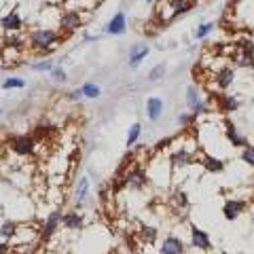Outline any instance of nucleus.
Segmentation results:
<instances>
[{
	"mask_svg": "<svg viewBox=\"0 0 254 254\" xmlns=\"http://www.w3.org/2000/svg\"><path fill=\"white\" fill-rule=\"evenodd\" d=\"M121 182H123V187H127V189L140 190V189H144V187H146L148 174H146V170L142 168V165H138V163H136V165H129V168L123 172Z\"/></svg>",
	"mask_w": 254,
	"mask_h": 254,
	"instance_id": "f03ea898",
	"label": "nucleus"
},
{
	"mask_svg": "<svg viewBox=\"0 0 254 254\" xmlns=\"http://www.w3.org/2000/svg\"><path fill=\"white\" fill-rule=\"evenodd\" d=\"M214 28H216V23H214V21H201L199 26L193 30V38H195V41H205V38H208L214 32Z\"/></svg>",
	"mask_w": 254,
	"mask_h": 254,
	"instance_id": "4be33fe9",
	"label": "nucleus"
},
{
	"mask_svg": "<svg viewBox=\"0 0 254 254\" xmlns=\"http://www.w3.org/2000/svg\"><path fill=\"white\" fill-rule=\"evenodd\" d=\"M83 26V17H81V13L78 11H66L60 17V28L64 32H74L76 28H81Z\"/></svg>",
	"mask_w": 254,
	"mask_h": 254,
	"instance_id": "2eb2a0df",
	"label": "nucleus"
},
{
	"mask_svg": "<svg viewBox=\"0 0 254 254\" xmlns=\"http://www.w3.org/2000/svg\"><path fill=\"white\" fill-rule=\"evenodd\" d=\"M216 108L225 115H231L235 110H240V100L231 93H218L216 95Z\"/></svg>",
	"mask_w": 254,
	"mask_h": 254,
	"instance_id": "f8f14e48",
	"label": "nucleus"
},
{
	"mask_svg": "<svg viewBox=\"0 0 254 254\" xmlns=\"http://www.w3.org/2000/svg\"><path fill=\"white\" fill-rule=\"evenodd\" d=\"M125 30H127V17H125V13L119 11L106 23V34H110V36H121V34H125Z\"/></svg>",
	"mask_w": 254,
	"mask_h": 254,
	"instance_id": "ddd939ff",
	"label": "nucleus"
},
{
	"mask_svg": "<svg viewBox=\"0 0 254 254\" xmlns=\"http://www.w3.org/2000/svg\"><path fill=\"white\" fill-rule=\"evenodd\" d=\"M21 45V38L15 36V34H9L6 36V47H19Z\"/></svg>",
	"mask_w": 254,
	"mask_h": 254,
	"instance_id": "72a5a7b5",
	"label": "nucleus"
},
{
	"mask_svg": "<svg viewBox=\"0 0 254 254\" xmlns=\"http://www.w3.org/2000/svg\"><path fill=\"white\" fill-rule=\"evenodd\" d=\"M163 110H165V102L163 98H159V95H150L146 100V117L150 121H159V119L163 117Z\"/></svg>",
	"mask_w": 254,
	"mask_h": 254,
	"instance_id": "4468645a",
	"label": "nucleus"
},
{
	"mask_svg": "<svg viewBox=\"0 0 254 254\" xmlns=\"http://www.w3.org/2000/svg\"><path fill=\"white\" fill-rule=\"evenodd\" d=\"M17 233H19V227L15 220H4L2 225H0V237H2V240H13Z\"/></svg>",
	"mask_w": 254,
	"mask_h": 254,
	"instance_id": "5701e85b",
	"label": "nucleus"
},
{
	"mask_svg": "<svg viewBox=\"0 0 254 254\" xmlns=\"http://www.w3.org/2000/svg\"><path fill=\"white\" fill-rule=\"evenodd\" d=\"M176 121H178V125H182V127H187L190 121H195V117L190 115V113H178V117H176Z\"/></svg>",
	"mask_w": 254,
	"mask_h": 254,
	"instance_id": "473e14b6",
	"label": "nucleus"
},
{
	"mask_svg": "<svg viewBox=\"0 0 254 254\" xmlns=\"http://www.w3.org/2000/svg\"><path fill=\"white\" fill-rule=\"evenodd\" d=\"M81 89H83L85 98H91V100H95V98H100V95H102V87L95 85V83H85Z\"/></svg>",
	"mask_w": 254,
	"mask_h": 254,
	"instance_id": "c85d7f7f",
	"label": "nucleus"
},
{
	"mask_svg": "<svg viewBox=\"0 0 254 254\" xmlns=\"http://www.w3.org/2000/svg\"><path fill=\"white\" fill-rule=\"evenodd\" d=\"M53 62L51 60H41V62H34L32 64V70L34 72H53Z\"/></svg>",
	"mask_w": 254,
	"mask_h": 254,
	"instance_id": "7c9ffc66",
	"label": "nucleus"
},
{
	"mask_svg": "<svg viewBox=\"0 0 254 254\" xmlns=\"http://www.w3.org/2000/svg\"><path fill=\"white\" fill-rule=\"evenodd\" d=\"M62 218H64V214H62L60 208L47 214V218L43 220V227H41V242H49L51 237L58 233V229L62 225Z\"/></svg>",
	"mask_w": 254,
	"mask_h": 254,
	"instance_id": "20e7f679",
	"label": "nucleus"
},
{
	"mask_svg": "<svg viewBox=\"0 0 254 254\" xmlns=\"http://www.w3.org/2000/svg\"><path fill=\"white\" fill-rule=\"evenodd\" d=\"M172 203H174V208H178V210H187L189 208V197H187L185 190H174Z\"/></svg>",
	"mask_w": 254,
	"mask_h": 254,
	"instance_id": "a878e982",
	"label": "nucleus"
},
{
	"mask_svg": "<svg viewBox=\"0 0 254 254\" xmlns=\"http://www.w3.org/2000/svg\"><path fill=\"white\" fill-rule=\"evenodd\" d=\"M187 252V246L185 242L180 240L178 235H165L161 246H159V254H185Z\"/></svg>",
	"mask_w": 254,
	"mask_h": 254,
	"instance_id": "1a4fd4ad",
	"label": "nucleus"
},
{
	"mask_svg": "<svg viewBox=\"0 0 254 254\" xmlns=\"http://www.w3.org/2000/svg\"><path fill=\"white\" fill-rule=\"evenodd\" d=\"M62 227L66 229V231H81V229H85V216L78 210H70L64 214Z\"/></svg>",
	"mask_w": 254,
	"mask_h": 254,
	"instance_id": "9b49d317",
	"label": "nucleus"
},
{
	"mask_svg": "<svg viewBox=\"0 0 254 254\" xmlns=\"http://www.w3.org/2000/svg\"><path fill=\"white\" fill-rule=\"evenodd\" d=\"M240 161L246 163L248 168H254V144H248V146H244V148H242Z\"/></svg>",
	"mask_w": 254,
	"mask_h": 254,
	"instance_id": "bb28decb",
	"label": "nucleus"
},
{
	"mask_svg": "<svg viewBox=\"0 0 254 254\" xmlns=\"http://www.w3.org/2000/svg\"><path fill=\"white\" fill-rule=\"evenodd\" d=\"M138 235H140V240L144 242V244H155V240H157V235H159V231L155 227H142L140 231H138Z\"/></svg>",
	"mask_w": 254,
	"mask_h": 254,
	"instance_id": "393cba45",
	"label": "nucleus"
},
{
	"mask_svg": "<svg viewBox=\"0 0 254 254\" xmlns=\"http://www.w3.org/2000/svg\"><path fill=\"white\" fill-rule=\"evenodd\" d=\"M23 87H26V81L17 76H9L2 81V89H23Z\"/></svg>",
	"mask_w": 254,
	"mask_h": 254,
	"instance_id": "c756f323",
	"label": "nucleus"
},
{
	"mask_svg": "<svg viewBox=\"0 0 254 254\" xmlns=\"http://www.w3.org/2000/svg\"><path fill=\"white\" fill-rule=\"evenodd\" d=\"M190 246L195 250H210L212 248V237L208 231H203L199 227H190Z\"/></svg>",
	"mask_w": 254,
	"mask_h": 254,
	"instance_id": "9d476101",
	"label": "nucleus"
},
{
	"mask_svg": "<svg viewBox=\"0 0 254 254\" xmlns=\"http://www.w3.org/2000/svg\"><path fill=\"white\" fill-rule=\"evenodd\" d=\"M199 163L203 165V170L205 172H210V174H220V172H225V161H222L220 157H214L210 153H205V155H199Z\"/></svg>",
	"mask_w": 254,
	"mask_h": 254,
	"instance_id": "f3484780",
	"label": "nucleus"
},
{
	"mask_svg": "<svg viewBox=\"0 0 254 254\" xmlns=\"http://www.w3.org/2000/svg\"><path fill=\"white\" fill-rule=\"evenodd\" d=\"M165 72H168V66H165L163 62H161V64H157V66H155V68L148 72V81H150V83L161 81V78L165 76Z\"/></svg>",
	"mask_w": 254,
	"mask_h": 254,
	"instance_id": "cd10ccee",
	"label": "nucleus"
},
{
	"mask_svg": "<svg viewBox=\"0 0 254 254\" xmlns=\"http://www.w3.org/2000/svg\"><path fill=\"white\" fill-rule=\"evenodd\" d=\"M68 98H70V100H74V102L83 100V98H85V95H83V89H72V91L68 93Z\"/></svg>",
	"mask_w": 254,
	"mask_h": 254,
	"instance_id": "f704fd0d",
	"label": "nucleus"
},
{
	"mask_svg": "<svg viewBox=\"0 0 254 254\" xmlns=\"http://www.w3.org/2000/svg\"><path fill=\"white\" fill-rule=\"evenodd\" d=\"M222 133H225V140H227L233 148H244V146H248V140H246L244 133L237 129V125H235L233 121H225V125H222Z\"/></svg>",
	"mask_w": 254,
	"mask_h": 254,
	"instance_id": "423d86ee",
	"label": "nucleus"
},
{
	"mask_svg": "<svg viewBox=\"0 0 254 254\" xmlns=\"http://www.w3.org/2000/svg\"><path fill=\"white\" fill-rule=\"evenodd\" d=\"M193 163H199L195 159V150L189 148V146H180L178 150H174L170 155V165L174 170H182V168H189Z\"/></svg>",
	"mask_w": 254,
	"mask_h": 254,
	"instance_id": "39448f33",
	"label": "nucleus"
},
{
	"mask_svg": "<svg viewBox=\"0 0 254 254\" xmlns=\"http://www.w3.org/2000/svg\"><path fill=\"white\" fill-rule=\"evenodd\" d=\"M0 28H2L4 32H9V34H13V32H19L23 28V19L21 15L17 11H11L6 13L2 19H0Z\"/></svg>",
	"mask_w": 254,
	"mask_h": 254,
	"instance_id": "dca6fc26",
	"label": "nucleus"
},
{
	"mask_svg": "<svg viewBox=\"0 0 254 254\" xmlns=\"http://www.w3.org/2000/svg\"><path fill=\"white\" fill-rule=\"evenodd\" d=\"M0 115H2V110H0Z\"/></svg>",
	"mask_w": 254,
	"mask_h": 254,
	"instance_id": "ea45409f",
	"label": "nucleus"
},
{
	"mask_svg": "<svg viewBox=\"0 0 254 254\" xmlns=\"http://www.w3.org/2000/svg\"><path fill=\"white\" fill-rule=\"evenodd\" d=\"M9 252H11V246L4 244V242H0V254H9Z\"/></svg>",
	"mask_w": 254,
	"mask_h": 254,
	"instance_id": "e433bc0d",
	"label": "nucleus"
},
{
	"mask_svg": "<svg viewBox=\"0 0 254 254\" xmlns=\"http://www.w3.org/2000/svg\"><path fill=\"white\" fill-rule=\"evenodd\" d=\"M214 81H216V87L220 91L229 89L233 83H235V68H229V66H222L218 70V74L214 76Z\"/></svg>",
	"mask_w": 254,
	"mask_h": 254,
	"instance_id": "6ab92c4d",
	"label": "nucleus"
},
{
	"mask_svg": "<svg viewBox=\"0 0 254 254\" xmlns=\"http://www.w3.org/2000/svg\"><path fill=\"white\" fill-rule=\"evenodd\" d=\"M58 41H60V32L49 30V28H36L28 36V43L41 53H51Z\"/></svg>",
	"mask_w": 254,
	"mask_h": 254,
	"instance_id": "f257e3e1",
	"label": "nucleus"
},
{
	"mask_svg": "<svg viewBox=\"0 0 254 254\" xmlns=\"http://www.w3.org/2000/svg\"><path fill=\"white\" fill-rule=\"evenodd\" d=\"M185 102H187V108H189V113L193 110L197 104L201 102V93H199V87L197 85H187V91H185Z\"/></svg>",
	"mask_w": 254,
	"mask_h": 254,
	"instance_id": "aec40b11",
	"label": "nucleus"
},
{
	"mask_svg": "<svg viewBox=\"0 0 254 254\" xmlns=\"http://www.w3.org/2000/svg\"><path fill=\"white\" fill-rule=\"evenodd\" d=\"M246 210H248V201H244V199H227L222 203V216L229 222L237 220Z\"/></svg>",
	"mask_w": 254,
	"mask_h": 254,
	"instance_id": "0eeeda50",
	"label": "nucleus"
},
{
	"mask_svg": "<svg viewBox=\"0 0 254 254\" xmlns=\"http://www.w3.org/2000/svg\"><path fill=\"white\" fill-rule=\"evenodd\" d=\"M222 254H229V252H222Z\"/></svg>",
	"mask_w": 254,
	"mask_h": 254,
	"instance_id": "58836bf2",
	"label": "nucleus"
},
{
	"mask_svg": "<svg viewBox=\"0 0 254 254\" xmlns=\"http://www.w3.org/2000/svg\"><path fill=\"white\" fill-rule=\"evenodd\" d=\"M148 53H150V47L146 43H133L129 47V51H127V64H129V68L136 70L140 64L146 60Z\"/></svg>",
	"mask_w": 254,
	"mask_h": 254,
	"instance_id": "6e6552de",
	"label": "nucleus"
},
{
	"mask_svg": "<svg viewBox=\"0 0 254 254\" xmlns=\"http://www.w3.org/2000/svg\"><path fill=\"white\" fill-rule=\"evenodd\" d=\"M83 38H85V43H98L102 36H100V34H89V32H85Z\"/></svg>",
	"mask_w": 254,
	"mask_h": 254,
	"instance_id": "c9c22d12",
	"label": "nucleus"
},
{
	"mask_svg": "<svg viewBox=\"0 0 254 254\" xmlns=\"http://www.w3.org/2000/svg\"><path fill=\"white\" fill-rule=\"evenodd\" d=\"M172 11V17H180V15L189 13L190 9V0H165Z\"/></svg>",
	"mask_w": 254,
	"mask_h": 254,
	"instance_id": "412c9836",
	"label": "nucleus"
},
{
	"mask_svg": "<svg viewBox=\"0 0 254 254\" xmlns=\"http://www.w3.org/2000/svg\"><path fill=\"white\" fill-rule=\"evenodd\" d=\"M51 76H53V81H55V83H66V81H68V74H66V70H64V68H60V66H55V68H53Z\"/></svg>",
	"mask_w": 254,
	"mask_h": 254,
	"instance_id": "2f4dec72",
	"label": "nucleus"
},
{
	"mask_svg": "<svg viewBox=\"0 0 254 254\" xmlns=\"http://www.w3.org/2000/svg\"><path fill=\"white\" fill-rule=\"evenodd\" d=\"M87 195H89V178L87 176H81L74 187V208L81 210L85 201H87Z\"/></svg>",
	"mask_w": 254,
	"mask_h": 254,
	"instance_id": "a211bd4d",
	"label": "nucleus"
},
{
	"mask_svg": "<svg viewBox=\"0 0 254 254\" xmlns=\"http://www.w3.org/2000/svg\"><path fill=\"white\" fill-rule=\"evenodd\" d=\"M140 136H142V125H140V123H131L129 131H127V138H125V146L131 148V146L140 140Z\"/></svg>",
	"mask_w": 254,
	"mask_h": 254,
	"instance_id": "b1692460",
	"label": "nucleus"
},
{
	"mask_svg": "<svg viewBox=\"0 0 254 254\" xmlns=\"http://www.w3.org/2000/svg\"><path fill=\"white\" fill-rule=\"evenodd\" d=\"M9 148L19 157H30L36 150V138L30 133H19V136L9 138Z\"/></svg>",
	"mask_w": 254,
	"mask_h": 254,
	"instance_id": "7ed1b4c3",
	"label": "nucleus"
},
{
	"mask_svg": "<svg viewBox=\"0 0 254 254\" xmlns=\"http://www.w3.org/2000/svg\"><path fill=\"white\" fill-rule=\"evenodd\" d=\"M144 2H148V4H150V2H155V0H144Z\"/></svg>",
	"mask_w": 254,
	"mask_h": 254,
	"instance_id": "4c0bfd02",
	"label": "nucleus"
}]
</instances>
